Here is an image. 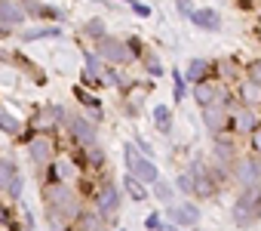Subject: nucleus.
I'll list each match as a JSON object with an SVG mask.
<instances>
[{
  "mask_svg": "<svg viewBox=\"0 0 261 231\" xmlns=\"http://www.w3.org/2000/svg\"><path fill=\"white\" fill-rule=\"evenodd\" d=\"M43 200H46L49 213H62V216H74L77 213V197L71 194L68 185H59V182L43 185Z\"/></svg>",
  "mask_w": 261,
  "mask_h": 231,
  "instance_id": "f257e3e1",
  "label": "nucleus"
},
{
  "mask_svg": "<svg viewBox=\"0 0 261 231\" xmlns=\"http://www.w3.org/2000/svg\"><path fill=\"white\" fill-rule=\"evenodd\" d=\"M95 56H98V59H108V62H120V65L133 62V53H129L126 43L117 40V37H101V40L95 43Z\"/></svg>",
  "mask_w": 261,
  "mask_h": 231,
  "instance_id": "f03ea898",
  "label": "nucleus"
},
{
  "mask_svg": "<svg viewBox=\"0 0 261 231\" xmlns=\"http://www.w3.org/2000/svg\"><path fill=\"white\" fill-rule=\"evenodd\" d=\"M68 127H71V136H74L83 148H92V145H95L98 127H95L92 121H86L83 114H71V118H68Z\"/></svg>",
  "mask_w": 261,
  "mask_h": 231,
  "instance_id": "7ed1b4c3",
  "label": "nucleus"
},
{
  "mask_svg": "<svg viewBox=\"0 0 261 231\" xmlns=\"http://www.w3.org/2000/svg\"><path fill=\"white\" fill-rule=\"evenodd\" d=\"M95 210H98L101 216H114V213L120 210V188H117L114 182H105V185L98 188V194H95Z\"/></svg>",
  "mask_w": 261,
  "mask_h": 231,
  "instance_id": "20e7f679",
  "label": "nucleus"
},
{
  "mask_svg": "<svg viewBox=\"0 0 261 231\" xmlns=\"http://www.w3.org/2000/svg\"><path fill=\"white\" fill-rule=\"evenodd\" d=\"M237 182L243 188H258L261 185V157H246L237 164Z\"/></svg>",
  "mask_w": 261,
  "mask_h": 231,
  "instance_id": "39448f33",
  "label": "nucleus"
},
{
  "mask_svg": "<svg viewBox=\"0 0 261 231\" xmlns=\"http://www.w3.org/2000/svg\"><path fill=\"white\" fill-rule=\"evenodd\" d=\"M169 222H172V225L194 228V225L200 222V210H197L191 200H185V203H178V206H169Z\"/></svg>",
  "mask_w": 261,
  "mask_h": 231,
  "instance_id": "423d86ee",
  "label": "nucleus"
},
{
  "mask_svg": "<svg viewBox=\"0 0 261 231\" xmlns=\"http://www.w3.org/2000/svg\"><path fill=\"white\" fill-rule=\"evenodd\" d=\"M188 19L194 22V28H203V31H218V28H221V16H218V10H209V7L191 10Z\"/></svg>",
  "mask_w": 261,
  "mask_h": 231,
  "instance_id": "0eeeda50",
  "label": "nucleus"
},
{
  "mask_svg": "<svg viewBox=\"0 0 261 231\" xmlns=\"http://www.w3.org/2000/svg\"><path fill=\"white\" fill-rule=\"evenodd\" d=\"M133 173L142 185H154V182H160V173H157V167H154V160H145V157H139L136 164H133Z\"/></svg>",
  "mask_w": 261,
  "mask_h": 231,
  "instance_id": "6e6552de",
  "label": "nucleus"
},
{
  "mask_svg": "<svg viewBox=\"0 0 261 231\" xmlns=\"http://www.w3.org/2000/svg\"><path fill=\"white\" fill-rule=\"evenodd\" d=\"M191 182H194V194H200V197H209L215 191V182H212V176L203 164H194V179Z\"/></svg>",
  "mask_w": 261,
  "mask_h": 231,
  "instance_id": "1a4fd4ad",
  "label": "nucleus"
},
{
  "mask_svg": "<svg viewBox=\"0 0 261 231\" xmlns=\"http://www.w3.org/2000/svg\"><path fill=\"white\" fill-rule=\"evenodd\" d=\"M203 118H206V130H209L212 136H221V130L227 127V118H224L221 105H209V108H203Z\"/></svg>",
  "mask_w": 261,
  "mask_h": 231,
  "instance_id": "9d476101",
  "label": "nucleus"
},
{
  "mask_svg": "<svg viewBox=\"0 0 261 231\" xmlns=\"http://www.w3.org/2000/svg\"><path fill=\"white\" fill-rule=\"evenodd\" d=\"M22 22H25V7H19V4H10V0H4V4H0V25L13 28V25H22Z\"/></svg>",
  "mask_w": 261,
  "mask_h": 231,
  "instance_id": "9b49d317",
  "label": "nucleus"
},
{
  "mask_svg": "<svg viewBox=\"0 0 261 231\" xmlns=\"http://www.w3.org/2000/svg\"><path fill=\"white\" fill-rule=\"evenodd\" d=\"M28 148H31V160H34L37 167L53 164V142H49V139H43V136H40V139H34Z\"/></svg>",
  "mask_w": 261,
  "mask_h": 231,
  "instance_id": "f8f14e48",
  "label": "nucleus"
},
{
  "mask_svg": "<svg viewBox=\"0 0 261 231\" xmlns=\"http://www.w3.org/2000/svg\"><path fill=\"white\" fill-rule=\"evenodd\" d=\"M233 130L237 133H252L255 127H258V118H255V114H252V108H243V111H237L233 114Z\"/></svg>",
  "mask_w": 261,
  "mask_h": 231,
  "instance_id": "ddd939ff",
  "label": "nucleus"
},
{
  "mask_svg": "<svg viewBox=\"0 0 261 231\" xmlns=\"http://www.w3.org/2000/svg\"><path fill=\"white\" fill-rule=\"evenodd\" d=\"M206 71H209V62H206V59H191V65H188V71H185L181 77H185V80H191V83L197 86V83H203V80H206Z\"/></svg>",
  "mask_w": 261,
  "mask_h": 231,
  "instance_id": "4468645a",
  "label": "nucleus"
},
{
  "mask_svg": "<svg viewBox=\"0 0 261 231\" xmlns=\"http://www.w3.org/2000/svg\"><path fill=\"white\" fill-rule=\"evenodd\" d=\"M194 99H197L203 108H209L212 102H218V86L203 80V83H197V86H194Z\"/></svg>",
  "mask_w": 261,
  "mask_h": 231,
  "instance_id": "2eb2a0df",
  "label": "nucleus"
},
{
  "mask_svg": "<svg viewBox=\"0 0 261 231\" xmlns=\"http://www.w3.org/2000/svg\"><path fill=\"white\" fill-rule=\"evenodd\" d=\"M123 188L129 191V197H133V200H148V188H145L133 173H126V176H123Z\"/></svg>",
  "mask_w": 261,
  "mask_h": 231,
  "instance_id": "dca6fc26",
  "label": "nucleus"
},
{
  "mask_svg": "<svg viewBox=\"0 0 261 231\" xmlns=\"http://www.w3.org/2000/svg\"><path fill=\"white\" fill-rule=\"evenodd\" d=\"M49 170H53V176L59 179V185H65V182H74V176H77V170H74L68 160H53V164H49Z\"/></svg>",
  "mask_w": 261,
  "mask_h": 231,
  "instance_id": "f3484780",
  "label": "nucleus"
},
{
  "mask_svg": "<svg viewBox=\"0 0 261 231\" xmlns=\"http://www.w3.org/2000/svg\"><path fill=\"white\" fill-rule=\"evenodd\" d=\"M154 124H157L160 133H169V130H172V114H169L166 105H157V108H154Z\"/></svg>",
  "mask_w": 261,
  "mask_h": 231,
  "instance_id": "a211bd4d",
  "label": "nucleus"
},
{
  "mask_svg": "<svg viewBox=\"0 0 261 231\" xmlns=\"http://www.w3.org/2000/svg\"><path fill=\"white\" fill-rule=\"evenodd\" d=\"M240 99H243L246 105H255V102H261V86H255V83L243 80V83H240Z\"/></svg>",
  "mask_w": 261,
  "mask_h": 231,
  "instance_id": "6ab92c4d",
  "label": "nucleus"
},
{
  "mask_svg": "<svg viewBox=\"0 0 261 231\" xmlns=\"http://www.w3.org/2000/svg\"><path fill=\"white\" fill-rule=\"evenodd\" d=\"M83 31H86V37H92L95 43H98L101 37H108V31H105V22H101V19H89Z\"/></svg>",
  "mask_w": 261,
  "mask_h": 231,
  "instance_id": "aec40b11",
  "label": "nucleus"
},
{
  "mask_svg": "<svg viewBox=\"0 0 261 231\" xmlns=\"http://www.w3.org/2000/svg\"><path fill=\"white\" fill-rule=\"evenodd\" d=\"M83 59H86V74H89L92 80H98V74L105 71V65H101V59H98L95 53H83Z\"/></svg>",
  "mask_w": 261,
  "mask_h": 231,
  "instance_id": "412c9836",
  "label": "nucleus"
},
{
  "mask_svg": "<svg viewBox=\"0 0 261 231\" xmlns=\"http://www.w3.org/2000/svg\"><path fill=\"white\" fill-rule=\"evenodd\" d=\"M0 130L10 133V136H16V133H19V121L13 118L10 111H4V108H0Z\"/></svg>",
  "mask_w": 261,
  "mask_h": 231,
  "instance_id": "4be33fe9",
  "label": "nucleus"
},
{
  "mask_svg": "<svg viewBox=\"0 0 261 231\" xmlns=\"http://www.w3.org/2000/svg\"><path fill=\"white\" fill-rule=\"evenodd\" d=\"M13 176H16V167H13V160H10V157H0V188H7Z\"/></svg>",
  "mask_w": 261,
  "mask_h": 231,
  "instance_id": "5701e85b",
  "label": "nucleus"
},
{
  "mask_svg": "<svg viewBox=\"0 0 261 231\" xmlns=\"http://www.w3.org/2000/svg\"><path fill=\"white\" fill-rule=\"evenodd\" d=\"M62 28H34V31H25L22 40H40V37H59Z\"/></svg>",
  "mask_w": 261,
  "mask_h": 231,
  "instance_id": "b1692460",
  "label": "nucleus"
},
{
  "mask_svg": "<svg viewBox=\"0 0 261 231\" xmlns=\"http://www.w3.org/2000/svg\"><path fill=\"white\" fill-rule=\"evenodd\" d=\"M145 68H148L151 77H163V65H160V59L154 53H145Z\"/></svg>",
  "mask_w": 261,
  "mask_h": 231,
  "instance_id": "393cba45",
  "label": "nucleus"
},
{
  "mask_svg": "<svg viewBox=\"0 0 261 231\" xmlns=\"http://www.w3.org/2000/svg\"><path fill=\"white\" fill-rule=\"evenodd\" d=\"M246 80L255 83V86H261V62H249L246 65Z\"/></svg>",
  "mask_w": 261,
  "mask_h": 231,
  "instance_id": "a878e982",
  "label": "nucleus"
},
{
  "mask_svg": "<svg viewBox=\"0 0 261 231\" xmlns=\"http://www.w3.org/2000/svg\"><path fill=\"white\" fill-rule=\"evenodd\" d=\"M86 160H89L92 167H101V164H105V151H101L98 145H92V148H86Z\"/></svg>",
  "mask_w": 261,
  "mask_h": 231,
  "instance_id": "bb28decb",
  "label": "nucleus"
},
{
  "mask_svg": "<svg viewBox=\"0 0 261 231\" xmlns=\"http://www.w3.org/2000/svg\"><path fill=\"white\" fill-rule=\"evenodd\" d=\"M22 185H25V182H22V176L16 173V176L10 179V185H7V191H10V197H13V200H19V197H22Z\"/></svg>",
  "mask_w": 261,
  "mask_h": 231,
  "instance_id": "cd10ccee",
  "label": "nucleus"
},
{
  "mask_svg": "<svg viewBox=\"0 0 261 231\" xmlns=\"http://www.w3.org/2000/svg\"><path fill=\"white\" fill-rule=\"evenodd\" d=\"M154 194L160 197V200H172V185H166V182H154Z\"/></svg>",
  "mask_w": 261,
  "mask_h": 231,
  "instance_id": "c85d7f7f",
  "label": "nucleus"
},
{
  "mask_svg": "<svg viewBox=\"0 0 261 231\" xmlns=\"http://www.w3.org/2000/svg\"><path fill=\"white\" fill-rule=\"evenodd\" d=\"M136 151H142V154H145V160H151V157H154V148H151V142H145L142 136H136Z\"/></svg>",
  "mask_w": 261,
  "mask_h": 231,
  "instance_id": "c756f323",
  "label": "nucleus"
},
{
  "mask_svg": "<svg viewBox=\"0 0 261 231\" xmlns=\"http://www.w3.org/2000/svg\"><path fill=\"white\" fill-rule=\"evenodd\" d=\"M172 80H175V102H181L185 99V77H181V71H175Z\"/></svg>",
  "mask_w": 261,
  "mask_h": 231,
  "instance_id": "7c9ffc66",
  "label": "nucleus"
},
{
  "mask_svg": "<svg viewBox=\"0 0 261 231\" xmlns=\"http://www.w3.org/2000/svg\"><path fill=\"white\" fill-rule=\"evenodd\" d=\"M178 188L185 191V194H194V182H191V176L185 173V176H178Z\"/></svg>",
  "mask_w": 261,
  "mask_h": 231,
  "instance_id": "2f4dec72",
  "label": "nucleus"
},
{
  "mask_svg": "<svg viewBox=\"0 0 261 231\" xmlns=\"http://www.w3.org/2000/svg\"><path fill=\"white\" fill-rule=\"evenodd\" d=\"M123 154H126V164H129V170H133V164L139 160V154H136V145H126V148H123Z\"/></svg>",
  "mask_w": 261,
  "mask_h": 231,
  "instance_id": "473e14b6",
  "label": "nucleus"
},
{
  "mask_svg": "<svg viewBox=\"0 0 261 231\" xmlns=\"http://www.w3.org/2000/svg\"><path fill=\"white\" fill-rule=\"evenodd\" d=\"M145 228H148V231H160V213H151L148 222H145Z\"/></svg>",
  "mask_w": 261,
  "mask_h": 231,
  "instance_id": "72a5a7b5",
  "label": "nucleus"
},
{
  "mask_svg": "<svg viewBox=\"0 0 261 231\" xmlns=\"http://www.w3.org/2000/svg\"><path fill=\"white\" fill-rule=\"evenodd\" d=\"M252 148H255V151H258V157H261V124L252 130Z\"/></svg>",
  "mask_w": 261,
  "mask_h": 231,
  "instance_id": "f704fd0d",
  "label": "nucleus"
},
{
  "mask_svg": "<svg viewBox=\"0 0 261 231\" xmlns=\"http://www.w3.org/2000/svg\"><path fill=\"white\" fill-rule=\"evenodd\" d=\"M133 13L142 16V19H148V16H151V7H148V4H133Z\"/></svg>",
  "mask_w": 261,
  "mask_h": 231,
  "instance_id": "c9c22d12",
  "label": "nucleus"
},
{
  "mask_svg": "<svg viewBox=\"0 0 261 231\" xmlns=\"http://www.w3.org/2000/svg\"><path fill=\"white\" fill-rule=\"evenodd\" d=\"M120 231H123V228H120Z\"/></svg>",
  "mask_w": 261,
  "mask_h": 231,
  "instance_id": "e433bc0d",
  "label": "nucleus"
},
{
  "mask_svg": "<svg viewBox=\"0 0 261 231\" xmlns=\"http://www.w3.org/2000/svg\"><path fill=\"white\" fill-rule=\"evenodd\" d=\"M194 231H197V228H194Z\"/></svg>",
  "mask_w": 261,
  "mask_h": 231,
  "instance_id": "4c0bfd02",
  "label": "nucleus"
}]
</instances>
